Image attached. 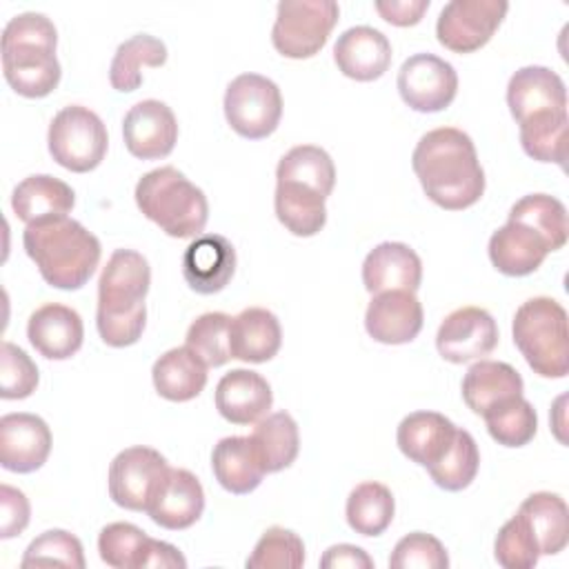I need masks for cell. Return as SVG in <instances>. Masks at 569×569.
Wrapping results in <instances>:
<instances>
[{"label": "cell", "mask_w": 569, "mask_h": 569, "mask_svg": "<svg viewBox=\"0 0 569 569\" xmlns=\"http://www.w3.org/2000/svg\"><path fill=\"white\" fill-rule=\"evenodd\" d=\"M207 365L184 345L164 351L151 369L156 391L171 402H187L200 396L207 385Z\"/></svg>", "instance_id": "obj_30"}, {"label": "cell", "mask_w": 569, "mask_h": 569, "mask_svg": "<svg viewBox=\"0 0 569 569\" xmlns=\"http://www.w3.org/2000/svg\"><path fill=\"white\" fill-rule=\"evenodd\" d=\"M164 62V42L149 33H136L118 44L109 67V82L116 91H136L142 84V67H162Z\"/></svg>", "instance_id": "obj_34"}, {"label": "cell", "mask_w": 569, "mask_h": 569, "mask_svg": "<svg viewBox=\"0 0 569 569\" xmlns=\"http://www.w3.org/2000/svg\"><path fill=\"white\" fill-rule=\"evenodd\" d=\"M271 405V387L258 371L231 369L216 385V409L231 425H256Z\"/></svg>", "instance_id": "obj_23"}, {"label": "cell", "mask_w": 569, "mask_h": 569, "mask_svg": "<svg viewBox=\"0 0 569 569\" xmlns=\"http://www.w3.org/2000/svg\"><path fill=\"white\" fill-rule=\"evenodd\" d=\"M396 513L393 493L382 482H360L351 489L345 507L349 527L360 536H380Z\"/></svg>", "instance_id": "obj_36"}, {"label": "cell", "mask_w": 569, "mask_h": 569, "mask_svg": "<svg viewBox=\"0 0 569 569\" xmlns=\"http://www.w3.org/2000/svg\"><path fill=\"white\" fill-rule=\"evenodd\" d=\"M493 556L505 569H531L538 565V542L520 513L507 520L498 531L493 542Z\"/></svg>", "instance_id": "obj_45"}, {"label": "cell", "mask_w": 569, "mask_h": 569, "mask_svg": "<svg viewBox=\"0 0 569 569\" xmlns=\"http://www.w3.org/2000/svg\"><path fill=\"white\" fill-rule=\"evenodd\" d=\"M27 338L40 356L49 360H67L82 347L84 325L76 309L60 302H47L29 316Z\"/></svg>", "instance_id": "obj_19"}, {"label": "cell", "mask_w": 569, "mask_h": 569, "mask_svg": "<svg viewBox=\"0 0 569 569\" xmlns=\"http://www.w3.org/2000/svg\"><path fill=\"white\" fill-rule=\"evenodd\" d=\"M244 565L247 569H298L305 565V545L296 531L269 527Z\"/></svg>", "instance_id": "obj_42"}, {"label": "cell", "mask_w": 569, "mask_h": 569, "mask_svg": "<svg viewBox=\"0 0 569 569\" xmlns=\"http://www.w3.org/2000/svg\"><path fill=\"white\" fill-rule=\"evenodd\" d=\"M420 282V256L405 242H380L362 262V284L371 296L396 289L416 293Z\"/></svg>", "instance_id": "obj_22"}, {"label": "cell", "mask_w": 569, "mask_h": 569, "mask_svg": "<svg viewBox=\"0 0 569 569\" xmlns=\"http://www.w3.org/2000/svg\"><path fill=\"white\" fill-rule=\"evenodd\" d=\"M202 511L204 489L200 480L187 469H169L147 507L149 518L171 531L189 529L198 522Z\"/></svg>", "instance_id": "obj_20"}, {"label": "cell", "mask_w": 569, "mask_h": 569, "mask_svg": "<svg viewBox=\"0 0 569 569\" xmlns=\"http://www.w3.org/2000/svg\"><path fill=\"white\" fill-rule=\"evenodd\" d=\"M509 218L525 222L527 227L536 229L551 251H558L565 247L569 236V220L565 204L547 193H529L522 196L511 209Z\"/></svg>", "instance_id": "obj_38"}, {"label": "cell", "mask_w": 569, "mask_h": 569, "mask_svg": "<svg viewBox=\"0 0 569 569\" xmlns=\"http://www.w3.org/2000/svg\"><path fill=\"white\" fill-rule=\"evenodd\" d=\"M320 567L325 569H373V560L369 558V553L356 545H333L329 547L322 558H320Z\"/></svg>", "instance_id": "obj_50"}, {"label": "cell", "mask_w": 569, "mask_h": 569, "mask_svg": "<svg viewBox=\"0 0 569 569\" xmlns=\"http://www.w3.org/2000/svg\"><path fill=\"white\" fill-rule=\"evenodd\" d=\"M396 84L407 107L420 113H436L453 102L458 73L433 53H413L402 62Z\"/></svg>", "instance_id": "obj_12"}, {"label": "cell", "mask_w": 569, "mask_h": 569, "mask_svg": "<svg viewBox=\"0 0 569 569\" xmlns=\"http://www.w3.org/2000/svg\"><path fill=\"white\" fill-rule=\"evenodd\" d=\"M229 327L231 316L222 311L202 313L189 325L184 342L207 367H222L231 360Z\"/></svg>", "instance_id": "obj_41"}, {"label": "cell", "mask_w": 569, "mask_h": 569, "mask_svg": "<svg viewBox=\"0 0 569 569\" xmlns=\"http://www.w3.org/2000/svg\"><path fill=\"white\" fill-rule=\"evenodd\" d=\"M325 196L313 189L293 182H276L273 193V209L282 227L298 236L311 238L316 236L327 222V207Z\"/></svg>", "instance_id": "obj_32"}, {"label": "cell", "mask_w": 569, "mask_h": 569, "mask_svg": "<svg viewBox=\"0 0 569 569\" xmlns=\"http://www.w3.org/2000/svg\"><path fill=\"white\" fill-rule=\"evenodd\" d=\"M518 513L531 529L540 556H556L569 542V509L567 502L551 491H536L527 496Z\"/></svg>", "instance_id": "obj_31"}, {"label": "cell", "mask_w": 569, "mask_h": 569, "mask_svg": "<svg viewBox=\"0 0 569 569\" xmlns=\"http://www.w3.org/2000/svg\"><path fill=\"white\" fill-rule=\"evenodd\" d=\"M258 458L267 473L282 471L293 465L300 451V433L298 425L287 411L267 413L262 420L256 422L253 433L249 436Z\"/></svg>", "instance_id": "obj_33"}, {"label": "cell", "mask_w": 569, "mask_h": 569, "mask_svg": "<svg viewBox=\"0 0 569 569\" xmlns=\"http://www.w3.org/2000/svg\"><path fill=\"white\" fill-rule=\"evenodd\" d=\"M276 182L302 184L329 198L336 184V167L322 147L298 144L280 158L276 167Z\"/></svg>", "instance_id": "obj_35"}, {"label": "cell", "mask_w": 569, "mask_h": 569, "mask_svg": "<svg viewBox=\"0 0 569 569\" xmlns=\"http://www.w3.org/2000/svg\"><path fill=\"white\" fill-rule=\"evenodd\" d=\"M151 284V269L142 253L116 249L98 280L96 327L104 345H136L147 325L144 298Z\"/></svg>", "instance_id": "obj_2"}, {"label": "cell", "mask_w": 569, "mask_h": 569, "mask_svg": "<svg viewBox=\"0 0 569 569\" xmlns=\"http://www.w3.org/2000/svg\"><path fill=\"white\" fill-rule=\"evenodd\" d=\"M282 345V329L276 313L262 307L242 309L231 318L229 327V349L231 358L242 362H267L271 360Z\"/></svg>", "instance_id": "obj_27"}, {"label": "cell", "mask_w": 569, "mask_h": 569, "mask_svg": "<svg viewBox=\"0 0 569 569\" xmlns=\"http://www.w3.org/2000/svg\"><path fill=\"white\" fill-rule=\"evenodd\" d=\"M58 31L44 13L13 16L2 31V73L22 98L49 96L62 76L56 58Z\"/></svg>", "instance_id": "obj_4"}, {"label": "cell", "mask_w": 569, "mask_h": 569, "mask_svg": "<svg viewBox=\"0 0 569 569\" xmlns=\"http://www.w3.org/2000/svg\"><path fill=\"white\" fill-rule=\"evenodd\" d=\"M22 567H84V551L82 542L64 531V529H49L33 538L22 556Z\"/></svg>", "instance_id": "obj_43"}, {"label": "cell", "mask_w": 569, "mask_h": 569, "mask_svg": "<svg viewBox=\"0 0 569 569\" xmlns=\"http://www.w3.org/2000/svg\"><path fill=\"white\" fill-rule=\"evenodd\" d=\"M507 11L505 0H451L438 13L436 38L453 53H473L491 40Z\"/></svg>", "instance_id": "obj_10"}, {"label": "cell", "mask_w": 569, "mask_h": 569, "mask_svg": "<svg viewBox=\"0 0 569 569\" xmlns=\"http://www.w3.org/2000/svg\"><path fill=\"white\" fill-rule=\"evenodd\" d=\"M411 167L425 196L447 211L469 209L485 193V171L476 144L462 129L427 131L413 149Z\"/></svg>", "instance_id": "obj_1"}, {"label": "cell", "mask_w": 569, "mask_h": 569, "mask_svg": "<svg viewBox=\"0 0 569 569\" xmlns=\"http://www.w3.org/2000/svg\"><path fill=\"white\" fill-rule=\"evenodd\" d=\"M425 322V311L411 291H382L376 293L365 313L367 333L382 345L411 342Z\"/></svg>", "instance_id": "obj_17"}, {"label": "cell", "mask_w": 569, "mask_h": 569, "mask_svg": "<svg viewBox=\"0 0 569 569\" xmlns=\"http://www.w3.org/2000/svg\"><path fill=\"white\" fill-rule=\"evenodd\" d=\"M73 204V189L64 180L47 173H36L20 180L11 193V209L24 224L64 218Z\"/></svg>", "instance_id": "obj_28"}, {"label": "cell", "mask_w": 569, "mask_h": 569, "mask_svg": "<svg viewBox=\"0 0 569 569\" xmlns=\"http://www.w3.org/2000/svg\"><path fill=\"white\" fill-rule=\"evenodd\" d=\"M169 469L160 451L142 445L127 447L109 465V496L122 509L147 511Z\"/></svg>", "instance_id": "obj_11"}, {"label": "cell", "mask_w": 569, "mask_h": 569, "mask_svg": "<svg viewBox=\"0 0 569 569\" xmlns=\"http://www.w3.org/2000/svg\"><path fill=\"white\" fill-rule=\"evenodd\" d=\"M29 516L31 507L27 496L11 485H0V538L9 540L20 536L29 525Z\"/></svg>", "instance_id": "obj_48"}, {"label": "cell", "mask_w": 569, "mask_h": 569, "mask_svg": "<svg viewBox=\"0 0 569 569\" xmlns=\"http://www.w3.org/2000/svg\"><path fill=\"white\" fill-rule=\"evenodd\" d=\"M51 453L49 425L27 411L0 418V465L13 473L38 471Z\"/></svg>", "instance_id": "obj_15"}, {"label": "cell", "mask_w": 569, "mask_h": 569, "mask_svg": "<svg viewBox=\"0 0 569 569\" xmlns=\"http://www.w3.org/2000/svg\"><path fill=\"white\" fill-rule=\"evenodd\" d=\"M482 418L487 422L489 436L498 445L511 447V449L529 445L538 431L536 409L525 396L502 402L500 407L487 411Z\"/></svg>", "instance_id": "obj_40"}, {"label": "cell", "mask_w": 569, "mask_h": 569, "mask_svg": "<svg viewBox=\"0 0 569 569\" xmlns=\"http://www.w3.org/2000/svg\"><path fill=\"white\" fill-rule=\"evenodd\" d=\"M51 158L73 171H93L107 156L109 136L100 116L82 104H69L60 109L47 133Z\"/></svg>", "instance_id": "obj_7"}, {"label": "cell", "mask_w": 569, "mask_h": 569, "mask_svg": "<svg viewBox=\"0 0 569 569\" xmlns=\"http://www.w3.org/2000/svg\"><path fill=\"white\" fill-rule=\"evenodd\" d=\"M567 111H547L520 122V144L538 162L565 167L567 158Z\"/></svg>", "instance_id": "obj_37"}, {"label": "cell", "mask_w": 569, "mask_h": 569, "mask_svg": "<svg viewBox=\"0 0 569 569\" xmlns=\"http://www.w3.org/2000/svg\"><path fill=\"white\" fill-rule=\"evenodd\" d=\"M333 62L340 73L351 80H378L391 64V42L373 27H351L338 36L333 44Z\"/></svg>", "instance_id": "obj_21"}, {"label": "cell", "mask_w": 569, "mask_h": 569, "mask_svg": "<svg viewBox=\"0 0 569 569\" xmlns=\"http://www.w3.org/2000/svg\"><path fill=\"white\" fill-rule=\"evenodd\" d=\"M391 569H447L449 556L445 545L425 531H413L400 538L389 556Z\"/></svg>", "instance_id": "obj_47"}, {"label": "cell", "mask_w": 569, "mask_h": 569, "mask_svg": "<svg viewBox=\"0 0 569 569\" xmlns=\"http://www.w3.org/2000/svg\"><path fill=\"white\" fill-rule=\"evenodd\" d=\"M376 11L396 27H413L429 9V0H378Z\"/></svg>", "instance_id": "obj_49"}, {"label": "cell", "mask_w": 569, "mask_h": 569, "mask_svg": "<svg viewBox=\"0 0 569 569\" xmlns=\"http://www.w3.org/2000/svg\"><path fill=\"white\" fill-rule=\"evenodd\" d=\"M211 469L222 489L247 496L264 478V467L249 436H227L211 451Z\"/></svg>", "instance_id": "obj_29"}, {"label": "cell", "mask_w": 569, "mask_h": 569, "mask_svg": "<svg viewBox=\"0 0 569 569\" xmlns=\"http://www.w3.org/2000/svg\"><path fill=\"white\" fill-rule=\"evenodd\" d=\"M236 271V249L220 233L196 236L182 253V276L200 296L222 291Z\"/></svg>", "instance_id": "obj_16"}, {"label": "cell", "mask_w": 569, "mask_h": 569, "mask_svg": "<svg viewBox=\"0 0 569 569\" xmlns=\"http://www.w3.org/2000/svg\"><path fill=\"white\" fill-rule=\"evenodd\" d=\"M480 469V451L473 436L467 429H456V438L447 453L429 467L431 480L445 491H462L467 489Z\"/></svg>", "instance_id": "obj_39"}, {"label": "cell", "mask_w": 569, "mask_h": 569, "mask_svg": "<svg viewBox=\"0 0 569 569\" xmlns=\"http://www.w3.org/2000/svg\"><path fill=\"white\" fill-rule=\"evenodd\" d=\"M149 536L131 522H111L98 536L102 562L113 569H140Z\"/></svg>", "instance_id": "obj_44"}, {"label": "cell", "mask_w": 569, "mask_h": 569, "mask_svg": "<svg viewBox=\"0 0 569 569\" xmlns=\"http://www.w3.org/2000/svg\"><path fill=\"white\" fill-rule=\"evenodd\" d=\"M22 244L42 280L64 291L84 287L102 256L100 240L69 216L27 224Z\"/></svg>", "instance_id": "obj_3"}, {"label": "cell", "mask_w": 569, "mask_h": 569, "mask_svg": "<svg viewBox=\"0 0 569 569\" xmlns=\"http://www.w3.org/2000/svg\"><path fill=\"white\" fill-rule=\"evenodd\" d=\"M136 204L144 218L171 238H196L209 220V202L176 167H158L136 184Z\"/></svg>", "instance_id": "obj_5"}, {"label": "cell", "mask_w": 569, "mask_h": 569, "mask_svg": "<svg viewBox=\"0 0 569 569\" xmlns=\"http://www.w3.org/2000/svg\"><path fill=\"white\" fill-rule=\"evenodd\" d=\"M224 118L229 127L247 140L271 136L282 118L278 84L260 73L236 76L224 91Z\"/></svg>", "instance_id": "obj_9"}, {"label": "cell", "mask_w": 569, "mask_h": 569, "mask_svg": "<svg viewBox=\"0 0 569 569\" xmlns=\"http://www.w3.org/2000/svg\"><path fill=\"white\" fill-rule=\"evenodd\" d=\"M498 345V325L487 309L460 307L438 327V353L453 365L482 360Z\"/></svg>", "instance_id": "obj_13"}, {"label": "cell", "mask_w": 569, "mask_h": 569, "mask_svg": "<svg viewBox=\"0 0 569 569\" xmlns=\"http://www.w3.org/2000/svg\"><path fill=\"white\" fill-rule=\"evenodd\" d=\"M40 373L36 362L13 342H2L0 351V398L22 400L38 387Z\"/></svg>", "instance_id": "obj_46"}, {"label": "cell", "mask_w": 569, "mask_h": 569, "mask_svg": "<svg viewBox=\"0 0 569 569\" xmlns=\"http://www.w3.org/2000/svg\"><path fill=\"white\" fill-rule=\"evenodd\" d=\"M511 333L518 351L533 373L565 378L569 371V329L565 307L547 296H536L516 309Z\"/></svg>", "instance_id": "obj_6"}, {"label": "cell", "mask_w": 569, "mask_h": 569, "mask_svg": "<svg viewBox=\"0 0 569 569\" xmlns=\"http://www.w3.org/2000/svg\"><path fill=\"white\" fill-rule=\"evenodd\" d=\"M122 138L131 156L140 160L167 158L178 142V120L160 100L136 102L122 120Z\"/></svg>", "instance_id": "obj_14"}, {"label": "cell", "mask_w": 569, "mask_h": 569, "mask_svg": "<svg viewBox=\"0 0 569 569\" xmlns=\"http://www.w3.org/2000/svg\"><path fill=\"white\" fill-rule=\"evenodd\" d=\"M522 376L500 360H478L462 378V400L476 416H485L502 402L522 396Z\"/></svg>", "instance_id": "obj_26"}, {"label": "cell", "mask_w": 569, "mask_h": 569, "mask_svg": "<svg viewBox=\"0 0 569 569\" xmlns=\"http://www.w3.org/2000/svg\"><path fill=\"white\" fill-rule=\"evenodd\" d=\"M507 104L518 124L538 113L567 111V87L549 67L529 64L509 78Z\"/></svg>", "instance_id": "obj_18"}, {"label": "cell", "mask_w": 569, "mask_h": 569, "mask_svg": "<svg viewBox=\"0 0 569 569\" xmlns=\"http://www.w3.org/2000/svg\"><path fill=\"white\" fill-rule=\"evenodd\" d=\"M456 429L458 427L438 411H413L400 420L396 442L411 462L429 469L447 453Z\"/></svg>", "instance_id": "obj_25"}, {"label": "cell", "mask_w": 569, "mask_h": 569, "mask_svg": "<svg viewBox=\"0 0 569 569\" xmlns=\"http://www.w3.org/2000/svg\"><path fill=\"white\" fill-rule=\"evenodd\" d=\"M340 7L333 0H282L276 11L271 42L291 60L313 58L338 24Z\"/></svg>", "instance_id": "obj_8"}, {"label": "cell", "mask_w": 569, "mask_h": 569, "mask_svg": "<svg viewBox=\"0 0 569 569\" xmlns=\"http://www.w3.org/2000/svg\"><path fill=\"white\" fill-rule=\"evenodd\" d=\"M487 251L491 264L511 278L533 273L545 262L547 253H551L549 244L536 229L511 218L493 231Z\"/></svg>", "instance_id": "obj_24"}, {"label": "cell", "mask_w": 569, "mask_h": 569, "mask_svg": "<svg viewBox=\"0 0 569 569\" xmlns=\"http://www.w3.org/2000/svg\"><path fill=\"white\" fill-rule=\"evenodd\" d=\"M149 567H160V569H184L187 560L184 556L169 542L164 540H153L149 538L147 549L142 553V562L140 569H149Z\"/></svg>", "instance_id": "obj_51"}]
</instances>
